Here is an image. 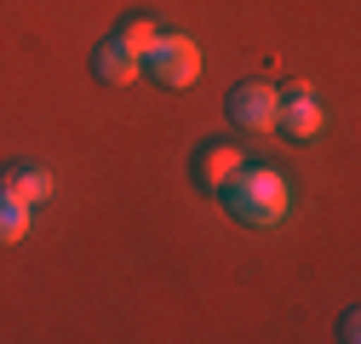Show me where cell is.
Masks as SVG:
<instances>
[{"label":"cell","mask_w":361,"mask_h":344,"mask_svg":"<svg viewBox=\"0 0 361 344\" xmlns=\"http://www.w3.org/2000/svg\"><path fill=\"white\" fill-rule=\"evenodd\" d=\"M218 195H224V207H230L241 224H252V230L281 224V219H287V207H293L287 178H281V172H269V166H241Z\"/></svg>","instance_id":"obj_1"},{"label":"cell","mask_w":361,"mask_h":344,"mask_svg":"<svg viewBox=\"0 0 361 344\" xmlns=\"http://www.w3.org/2000/svg\"><path fill=\"white\" fill-rule=\"evenodd\" d=\"M144 69L161 80V86H190L201 75V47L190 35H161L155 47L144 52Z\"/></svg>","instance_id":"obj_2"},{"label":"cell","mask_w":361,"mask_h":344,"mask_svg":"<svg viewBox=\"0 0 361 344\" xmlns=\"http://www.w3.org/2000/svg\"><path fill=\"white\" fill-rule=\"evenodd\" d=\"M322 121H327V109H322V98H315L304 80L276 86V126H281L287 138H315V133H322Z\"/></svg>","instance_id":"obj_3"},{"label":"cell","mask_w":361,"mask_h":344,"mask_svg":"<svg viewBox=\"0 0 361 344\" xmlns=\"http://www.w3.org/2000/svg\"><path fill=\"white\" fill-rule=\"evenodd\" d=\"M230 121L241 133H276V86L269 80H241L230 92Z\"/></svg>","instance_id":"obj_4"},{"label":"cell","mask_w":361,"mask_h":344,"mask_svg":"<svg viewBox=\"0 0 361 344\" xmlns=\"http://www.w3.org/2000/svg\"><path fill=\"white\" fill-rule=\"evenodd\" d=\"M241 166H247V161H241V149H235V144H207V149L195 155V184L218 195V190L230 184V178H235Z\"/></svg>","instance_id":"obj_5"},{"label":"cell","mask_w":361,"mask_h":344,"mask_svg":"<svg viewBox=\"0 0 361 344\" xmlns=\"http://www.w3.org/2000/svg\"><path fill=\"white\" fill-rule=\"evenodd\" d=\"M0 195H12V201H23L29 212L40 207V201H52V178H47V172H40V166H6V172H0Z\"/></svg>","instance_id":"obj_6"},{"label":"cell","mask_w":361,"mask_h":344,"mask_svg":"<svg viewBox=\"0 0 361 344\" xmlns=\"http://www.w3.org/2000/svg\"><path fill=\"white\" fill-rule=\"evenodd\" d=\"M138 69H144V58H132L121 40H104V47L92 52V75H98L104 86H126V80H138Z\"/></svg>","instance_id":"obj_7"},{"label":"cell","mask_w":361,"mask_h":344,"mask_svg":"<svg viewBox=\"0 0 361 344\" xmlns=\"http://www.w3.org/2000/svg\"><path fill=\"white\" fill-rule=\"evenodd\" d=\"M115 40H121V47H126L132 58H144V52L155 47V40H161V29H155V18H149V12H132V18L121 23V35H115Z\"/></svg>","instance_id":"obj_8"},{"label":"cell","mask_w":361,"mask_h":344,"mask_svg":"<svg viewBox=\"0 0 361 344\" xmlns=\"http://www.w3.org/2000/svg\"><path fill=\"white\" fill-rule=\"evenodd\" d=\"M23 235H29V207L12 201V195H0V247H12Z\"/></svg>","instance_id":"obj_9"},{"label":"cell","mask_w":361,"mask_h":344,"mask_svg":"<svg viewBox=\"0 0 361 344\" xmlns=\"http://www.w3.org/2000/svg\"><path fill=\"white\" fill-rule=\"evenodd\" d=\"M355 327H361V316H355V310H344V321H338V338H344V344H355Z\"/></svg>","instance_id":"obj_10"}]
</instances>
